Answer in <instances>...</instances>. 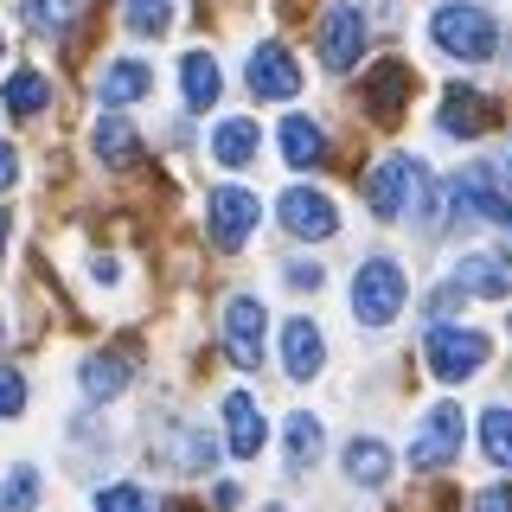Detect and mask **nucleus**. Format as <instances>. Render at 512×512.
I'll use <instances>...</instances> for the list:
<instances>
[{
    "label": "nucleus",
    "mask_w": 512,
    "mask_h": 512,
    "mask_svg": "<svg viewBox=\"0 0 512 512\" xmlns=\"http://www.w3.org/2000/svg\"><path fill=\"white\" fill-rule=\"evenodd\" d=\"M263 512H288V506H263Z\"/></svg>",
    "instance_id": "nucleus-40"
},
{
    "label": "nucleus",
    "mask_w": 512,
    "mask_h": 512,
    "mask_svg": "<svg viewBox=\"0 0 512 512\" xmlns=\"http://www.w3.org/2000/svg\"><path fill=\"white\" fill-rule=\"evenodd\" d=\"M480 442H487V461H493V468H512V404L480 410Z\"/></svg>",
    "instance_id": "nucleus-27"
},
{
    "label": "nucleus",
    "mask_w": 512,
    "mask_h": 512,
    "mask_svg": "<svg viewBox=\"0 0 512 512\" xmlns=\"http://www.w3.org/2000/svg\"><path fill=\"white\" fill-rule=\"evenodd\" d=\"M90 148H96V160H109V167H128V160L141 154V141H135V128H128L122 109H103V116L90 122Z\"/></svg>",
    "instance_id": "nucleus-17"
},
{
    "label": "nucleus",
    "mask_w": 512,
    "mask_h": 512,
    "mask_svg": "<svg viewBox=\"0 0 512 512\" xmlns=\"http://www.w3.org/2000/svg\"><path fill=\"white\" fill-rule=\"evenodd\" d=\"M256 218H263V199L244 192V186H218L212 199H205V224H212L218 250H244L250 231H256Z\"/></svg>",
    "instance_id": "nucleus-9"
},
{
    "label": "nucleus",
    "mask_w": 512,
    "mask_h": 512,
    "mask_svg": "<svg viewBox=\"0 0 512 512\" xmlns=\"http://www.w3.org/2000/svg\"><path fill=\"white\" fill-rule=\"evenodd\" d=\"M320 365H327V333H320L308 314H295L282 327V372L288 378H314Z\"/></svg>",
    "instance_id": "nucleus-15"
},
{
    "label": "nucleus",
    "mask_w": 512,
    "mask_h": 512,
    "mask_svg": "<svg viewBox=\"0 0 512 512\" xmlns=\"http://www.w3.org/2000/svg\"><path fill=\"white\" fill-rule=\"evenodd\" d=\"M448 192H455L461 212H474L487 224H512V186H506V173L493 167V160H468V167L448 180Z\"/></svg>",
    "instance_id": "nucleus-4"
},
{
    "label": "nucleus",
    "mask_w": 512,
    "mask_h": 512,
    "mask_svg": "<svg viewBox=\"0 0 512 512\" xmlns=\"http://www.w3.org/2000/svg\"><path fill=\"white\" fill-rule=\"evenodd\" d=\"M404 212H410V224H416L423 237H436V231H442V186L429 180V173L416 180V192H410V205H404Z\"/></svg>",
    "instance_id": "nucleus-28"
},
{
    "label": "nucleus",
    "mask_w": 512,
    "mask_h": 512,
    "mask_svg": "<svg viewBox=\"0 0 512 512\" xmlns=\"http://www.w3.org/2000/svg\"><path fill=\"white\" fill-rule=\"evenodd\" d=\"M224 352L237 372H256L269 352V308L256 295H231L224 301Z\"/></svg>",
    "instance_id": "nucleus-5"
},
{
    "label": "nucleus",
    "mask_w": 512,
    "mask_h": 512,
    "mask_svg": "<svg viewBox=\"0 0 512 512\" xmlns=\"http://www.w3.org/2000/svg\"><path fill=\"white\" fill-rule=\"evenodd\" d=\"M282 160L288 167H320L327 160V128L308 122V116H288L282 122Z\"/></svg>",
    "instance_id": "nucleus-22"
},
{
    "label": "nucleus",
    "mask_w": 512,
    "mask_h": 512,
    "mask_svg": "<svg viewBox=\"0 0 512 512\" xmlns=\"http://www.w3.org/2000/svg\"><path fill=\"white\" fill-rule=\"evenodd\" d=\"M77 378H84V397H96V404H103V397H122V384H128V359H122V352H90Z\"/></svg>",
    "instance_id": "nucleus-23"
},
{
    "label": "nucleus",
    "mask_w": 512,
    "mask_h": 512,
    "mask_svg": "<svg viewBox=\"0 0 512 512\" xmlns=\"http://www.w3.org/2000/svg\"><path fill=\"white\" fill-rule=\"evenodd\" d=\"M77 7H84V0H26V20L39 32H64L77 20Z\"/></svg>",
    "instance_id": "nucleus-31"
},
{
    "label": "nucleus",
    "mask_w": 512,
    "mask_h": 512,
    "mask_svg": "<svg viewBox=\"0 0 512 512\" xmlns=\"http://www.w3.org/2000/svg\"><path fill=\"white\" fill-rule=\"evenodd\" d=\"M448 282H455L461 295H474V301H512V250L506 244L468 250L455 269H448Z\"/></svg>",
    "instance_id": "nucleus-8"
},
{
    "label": "nucleus",
    "mask_w": 512,
    "mask_h": 512,
    "mask_svg": "<svg viewBox=\"0 0 512 512\" xmlns=\"http://www.w3.org/2000/svg\"><path fill=\"white\" fill-rule=\"evenodd\" d=\"M26 410V378L13 365H0V416H20Z\"/></svg>",
    "instance_id": "nucleus-33"
},
{
    "label": "nucleus",
    "mask_w": 512,
    "mask_h": 512,
    "mask_svg": "<svg viewBox=\"0 0 512 512\" xmlns=\"http://www.w3.org/2000/svg\"><path fill=\"white\" fill-rule=\"evenodd\" d=\"M39 493H45L39 468L20 461V468H7V480H0V512H32V506H39Z\"/></svg>",
    "instance_id": "nucleus-26"
},
{
    "label": "nucleus",
    "mask_w": 512,
    "mask_h": 512,
    "mask_svg": "<svg viewBox=\"0 0 512 512\" xmlns=\"http://www.w3.org/2000/svg\"><path fill=\"white\" fill-rule=\"evenodd\" d=\"M404 90H410V64L404 58H384L372 77H365V96H372V116L378 122H397V109H404Z\"/></svg>",
    "instance_id": "nucleus-19"
},
{
    "label": "nucleus",
    "mask_w": 512,
    "mask_h": 512,
    "mask_svg": "<svg viewBox=\"0 0 512 512\" xmlns=\"http://www.w3.org/2000/svg\"><path fill=\"white\" fill-rule=\"evenodd\" d=\"M45 103H52V77L32 71V64H20V71L0 84V109H7V116H39Z\"/></svg>",
    "instance_id": "nucleus-20"
},
{
    "label": "nucleus",
    "mask_w": 512,
    "mask_h": 512,
    "mask_svg": "<svg viewBox=\"0 0 512 512\" xmlns=\"http://www.w3.org/2000/svg\"><path fill=\"white\" fill-rule=\"evenodd\" d=\"M0 58H7V32H0Z\"/></svg>",
    "instance_id": "nucleus-39"
},
{
    "label": "nucleus",
    "mask_w": 512,
    "mask_h": 512,
    "mask_svg": "<svg viewBox=\"0 0 512 512\" xmlns=\"http://www.w3.org/2000/svg\"><path fill=\"white\" fill-rule=\"evenodd\" d=\"M224 436H231V455L237 461H256L269 442V423H263V404L250 391H231L224 397Z\"/></svg>",
    "instance_id": "nucleus-13"
},
{
    "label": "nucleus",
    "mask_w": 512,
    "mask_h": 512,
    "mask_svg": "<svg viewBox=\"0 0 512 512\" xmlns=\"http://www.w3.org/2000/svg\"><path fill=\"white\" fill-rule=\"evenodd\" d=\"M365 7L359 0H333L327 13H320V64L327 71H352V64L365 58Z\"/></svg>",
    "instance_id": "nucleus-7"
},
{
    "label": "nucleus",
    "mask_w": 512,
    "mask_h": 512,
    "mask_svg": "<svg viewBox=\"0 0 512 512\" xmlns=\"http://www.w3.org/2000/svg\"><path fill=\"white\" fill-rule=\"evenodd\" d=\"M320 448H327V436H320V416L314 410H295V416H288V468H314Z\"/></svg>",
    "instance_id": "nucleus-25"
},
{
    "label": "nucleus",
    "mask_w": 512,
    "mask_h": 512,
    "mask_svg": "<svg viewBox=\"0 0 512 512\" xmlns=\"http://www.w3.org/2000/svg\"><path fill=\"white\" fill-rule=\"evenodd\" d=\"M429 39H436L448 58L480 64V58H493V45H500V26H493V13L474 7V0H448V7L429 13Z\"/></svg>",
    "instance_id": "nucleus-2"
},
{
    "label": "nucleus",
    "mask_w": 512,
    "mask_h": 512,
    "mask_svg": "<svg viewBox=\"0 0 512 512\" xmlns=\"http://www.w3.org/2000/svg\"><path fill=\"white\" fill-rule=\"evenodd\" d=\"M180 84H186V103H192V109H212V103H218V90H224L218 58L186 52V58H180Z\"/></svg>",
    "instance_id": "nucleus-24"
},
{
    "label": "nucleus",
    "mask_w": 512,
    "mask_h": 512,
    "mask_svg": "<svg viewBox=\"0 0 512 512\" xmlns=\"http://www.w3.org/2000/svg\"><path fill=\"white\" fill-rule=\"evenodd\" d=\"M244 84H250V96H269V103H288V96H301V64L288 58V45L263 39V45L250 52V64H244Z\"/></svg>",
    "instance_id": "nucleus-11"
},
{
    "label": "nucleus",
    "mask_w": 512,
    "mask_h": 512,
    "mask_svg": "<svg viewBox=\"0 0 512 512\" xmlns=\"http://www.w3.org/2000/svg\"><path fill=\"white\" fill-rule=\"evenodd\" d=\"M276 212H282L288 231L308 237V244H327V237L340 231V212H333V199L320 186H288L282 199H276Z\"/></svg>",
    "instance_id": "nucleus-12"
},
{
    "label": "nucleus",
    "mask_w": 512,
    "mask_h": 512,
    "mask_svg": "<svg viewBox=\"0 0 512 512\" xmlns=\"http://www.w3.org/2000/svg\"><path fill=\"white\" fill-rule=\"evenodd\" d=\"M423 154H384L378 167H372V180H365V199H372V212L378 218H404V205H410V192L416 180H423Z\"/></svg>",
    "instance_id": "nucleus-10"
},
{
    "label": "nucleus",
    "mask_w": 512,
    "mask_h": 512,
    "mask_svg": "<svg viewBox=\"0 0 512 512\" xmlns=\"http://www.w3.org/2000/svg\"><path fill=\"white\" fill-rule=\"evenodd\" d=\"M500 173H506V180H512V148H506V167H500Z\"/></svg>",
    "instance_id": "nucleus-38"
},
{
    "label": "nucleus",
    "mask_w": 512,
    "mask_h": 512,
    "mask_svg": "<svg viewBox=\"0 0 512 512\" xmlns=\"http://www.w3.org/2000/svg\"><path fill=\"white\" fill-rule=\"evenodd\" d=\"M474 512H512V487H480L474 493Z\"/></svg>",
    "instance_id": "nucleus-34"
},
{
    "label": "nucleus",
    "mask_w": 512,
    "mask_h": 512,
    "mask_svg": "<svg viewBox=\"0 0 512 512\" xmlns=\"http://www.w3.org/2000/svg\"><path fill=\"white\" fill-rule=\"evenodd\" d=\"M212 461H218L212 436H205V429H180V442H173V468H180V474H205Z\"/></svg>",
    "instance_id": "nucleus-29"
},
{
    "label": "nucleus",
    "mask_w": 512,
    "mask_h": 512,
    "mask_svg": "<svg viewBox=\"0 0 512 512\" xmlns=\"http://www.w3.org/2000/svg\"><path fill=\"white\" fill-rule=\"evenodd\" d=\"M7 231H13V212H0V256H7Z\"/></svg>",
    "instance_id": "nucleus-37"
},
{
    "label": "nucleus",
    "mask_w": 512,
    "mask_h": 512,
    "mask_svg": "<svg viewBox=\"0 0 512 512\" xmlns=\"http://www.w3.org/2000/svg\"><path fill=\"white\" fill-rule=\"evenodd\" d=\"M141 96H154V64H148V58H116V64H103V77H96V103H103V109L141 103Z\"/></svg>",
    "instance_id": "nucleus-14"
},
{
    "label": "nucleus",
    "mask_w": 512,
    "mask_h": 512,
    "mask_svg": "<svg viewBox=\"0 0 512 512\" xmlns=\"http://www.w3.org/2000/svg\"><path fill=\"white\" fill-rule=\"evenodd\" d=\"M96 512H148V487H135V480H116V487L96 493Z\"/></svg>",
    "instance_id": "nucleus-32"
},
{
    "label": "nucleus",
    "mask_w": 512,
    "mask_h": 512,
    "mask_svg": "<svg viewBox=\"0 0 512 512\" xmlns=\"http://www.w3.org/2000/svg\"><path fill=\"white\" fill-rule=\"evenodd\" d=\"M0 333H7V327H0Z\"/></svg>",
    "instance_id": "nucleus-41"
},
{
    "label": "nucleus",
    "mask_w": 512,
    "mask_h": 512,
    "mask_svg": "<svg viewBox=\"0 0 512 512\" xmlns=\"http://www.w3.org/2000/svg\"><path fill=\"white\" fill-rule=\"evenodd\" d=\"M346 480L352 487H384L391 480V448L378 436H352L346 442Z\"/></svg>",
    "instance_id": "nucleus-21"
},
{
    "label": "nucleus",
    "mask_w": 512,
    "mask_h": 512,
    "mask_svg": "<svg viewBox=\"0 0 512 512\" xmlns=\"http://www.w3.org/2000/svg\"><path fill=\"white\" fill-rule=\"evenodd\" d=\"M288 282H295V288H320V282H327V269H320V263H295V269H288Z\"/></svg>",
    "instance_id": "nucleus-36"
},
{
    "label": "nucleus",
    "mask_w": 512,
    "mask_h": 512,
    "mask_svg": "<svg viewBox=\"0 0 512 512\" xmlns=\"http://www.w3.org/2000/svg\"><path fill=\"white\" fill-rule=\"evenodd\" d=\"M487 122H493V103H487V96H480V90L455 84V90L442 96V128H448V135L474 141V135H480V128H487Z\"/></svg>",
    "instance_id": "nucleus-18"
},
{
    "label": "nucleus",
    "mask_w": 512,
    "mask_h": 512,
    "mask_svg": "<svg viewBox=\"0 0 512 512\" xmlns=\"http://www.w3.org/2000/svg\"><path fill=\"white\" fill-rule=\"evenodd\" d=\"M20 180V154H13V141H0V192Z\"/></svg>",
    "instance_id": "nucleus-35"
},
{
    "label": "nucleus",
    "mask_w": 512,
    "mask_h": 512,
    "mask_svg": "<svg viewBox=\"0 0 512 512\" xmlns=\"http://www.w3.org/2000/svg\"><path fill=\"white\" fill-rule=\"evenodd\" d=\"M429 372H436L442 384H468V378H480V365H487V352H493V340L487 333H474V327H429Z\"/></svg>",
    "instance_id": "nucleus-3"
},
{
    "label": "nucleus",
    "mask_w": 512,
    "mask_h": 512,
    "mask_svg": "<svg viewBox=\"0 0 512 512\" xmlns=\"http://www.w3.org/2000/svg\"><path fill=\"white\" fill-rule=\"evenodd\" d=\"M128 32H141V39H160V32L173 26V0H128Z\"/></svg>",
    "instance_id": "nucleus-30"
},
{
    "label": "nucleus",
    "mask_w": 512,
    "mask_h": 512,
    "mask_svg": "<svg viewBox=\"0 0 512 512\" xmlns=\"http://www.w3.org/2000/svg\"><path fill=\"white\" fill-rule=\"evenodd\" d=\"M410 301V276L404 263H391V256H372V263H359V276H352V320L359 327H391L397 314H404Z\"/></svg>",
    "instance_id": "nucleus-1"
},
{
    "label": "nucleus",
    "mask_w": 512,
    "mask_h": 512,
    "mask_svg": "<svg viewBox=\"0 0 512 512\" xmlns=\"http://www.w3.org/2000/svg\"><path fill=\"white\" fill-rule=\"evenodd\" d=\"M256 148H263V128H256V116H224L212 128V160H218V167H250Z\"/></svg>",
    "instance_id": "nucleus-16"
},
{
    "label": "nucleus",
    "mask_w": 512,
    "mask_h": 512,
    "mask_svg": "<svg viewBox=\"0 0 512 512\" xmlns=\"http://www.w3.org/2000/svg\"><path fill=\"white\" fill-rule=\"evenodd\" d=\"M461 404H429L423 410V423H416V436H410V468H423V474H436L448 468V461L461 455Z\"/></svg>",
    "instance_id": "nucleus-6"
}]
</instances>
